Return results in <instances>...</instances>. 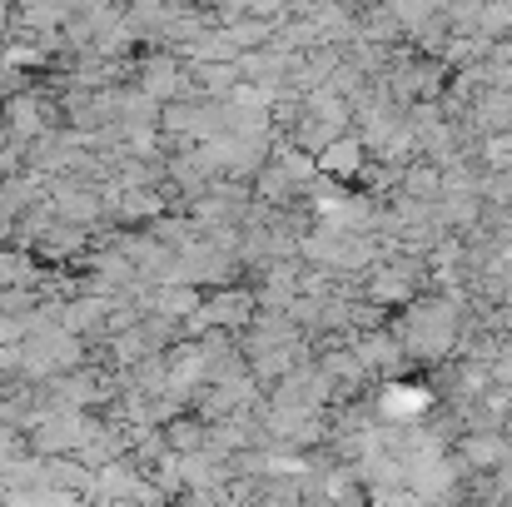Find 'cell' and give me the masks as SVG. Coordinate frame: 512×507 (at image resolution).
<instances>
[{"label":"cell","mask_w":512,"mask_h":507,"mask_svg":"<svg viewBox=\"0 0 512 507\" xmlns=\"http://www.w3.org/2000/svg\"><path fill=\"white\" fill-rule=\"evenodd\" d=\"M140 90H145L150 100L170 105L174 95H184V90H189V80H184V70H179V60H174V55H150V60L140 65Z\"/></svg>","instance_id":"cell-1"},{"label":"cell","mask_w":512,"mask_h":507,"mask_svg":"<svg viewBox=\"0 0 512 507\" xmlns=\"http://www.w3.org/2000/svg\"><path fill=\"white\" fill-rule=\"evenodd\" d=\"M165 438H170L174 453H199V448H209V433H204V423H194V418H179L165 428Z\"/></svg>","instance_id":"cell-2"},{"label":"cell","mask_w":512,"mask_h":507,"mask_svg":"<svg viewBox=\"0 0 512 507\" xmlns=\"http://www.w3.org/2000/svg\"><path fill=\"white\" fill-rule=\"evenodd\" d=\"M319 165H324V169H339V174H353V169H358V145H353V140H339V145H329Z\"/></svg>","instance_id":"cell-3"}]
</instances>
